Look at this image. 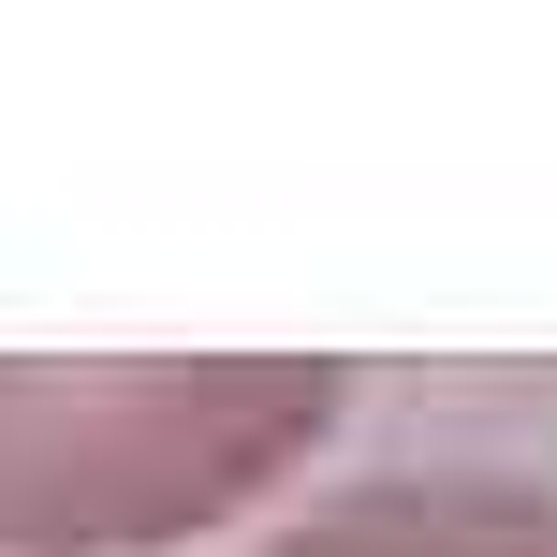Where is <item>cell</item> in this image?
<instances>
[{
  "label": "cell",
  "mask_w": 557,
  "mask_h": 557,
  "mask_svg": "<svg viewBox=\"0 0 557 557\" xmlns=\"http://www.w3.org/2000/svg\"><path fill=\"white\" fill-rule=\"evenodd\" d=\"M337 425V367H0V543L162 557Z\"/></svg>",
  "instance_id": "6da1fadb"
},
{
  "label": "cell",
  "mask_w": 557,
  "mask_h": 557,
  "mask_svg": "<svg viewBox=\"0 0 557 557\" xmlns=\"http://www.w3.org/2000/svg\"><path fill=\"white\" fill-rule=\"evenodd\" d=\"M278 557H557V484H499V470L352 484V499H323Z\"/></svg>",
  "instance_id": "7a4b0ae2"
}]
</instances>
